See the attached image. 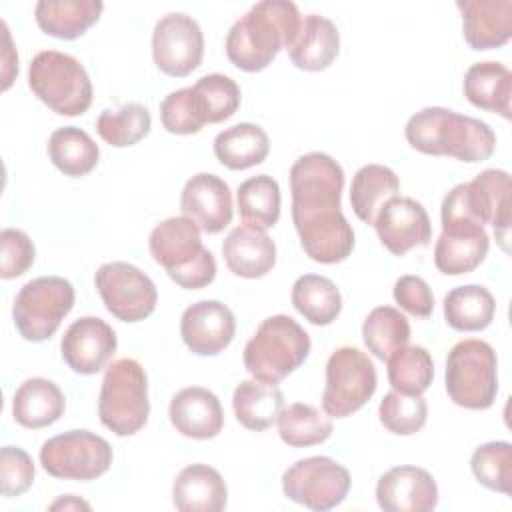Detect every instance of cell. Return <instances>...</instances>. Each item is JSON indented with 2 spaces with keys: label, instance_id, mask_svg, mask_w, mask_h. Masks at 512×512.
<instances>
[{
  "label": "cell",
  "instance_id": "3",
  "mask_svg": "<svg viewBox=\"0 0 512 512\" xmlns=\"http://www.w3.org/2000/svg\"><path fill=\"white\" fill-rule=\"evenodd\" d=\"M404 136L422 154L452 156L462 162L488 160L496 148V134L486 122L442 106H428L412 114Z\"/></svg>",
  "mask_w": 512,
  "mask_h": 512
},
{
  "label": "cell",
  "instance_id": "18",
  "mask_svg": "<svg viewBox=\"0 0 512 512\" xmlns=\"http://www.w3.org/2000/svg\"><path fill=\"white\" fill-rule=\"evenodd\" d=\"M236 318L220 300H198L180 318V336L198 356H216L232 342Z\"/></svg>",
  "mask_w": 512,
  "mask_h": 512
},
{
  "label": "cell",
  "instance_id": "6",
  "mask_svg": "<svg viewBox=\"0 0 512 512\" xmlns=\"http://www.w3.org/2000/svg\"><path fill=\"white\" fill-rule=\"evenodd\" d=\"M148 414V378L140 362L134 358L112 362L106 368L100 386V422L116 436H132L146 426Z\"/></svg>",
  "mask_w": 512,
  "mask_h": 512
},
{
  "label": "cell",
  "instance_id": "11",
  "mask_svg": "<svg viewBox=\"0 0 512 512\" xmlns=\"http://www.w3.org/2000/svg\"><path fill=\"white\" fill-rule=\"evenodd\" d=\"M40 464L54 478L86 482L108 472L112 446L90 430H68L42 444Z\"/></svg>",
  "mask_w": 512,
  "mask_h": 512
},
{
  "label": "cell",
  "instance_id": "23",
  "mask_svg": "<svg viewBox=\"0 0 512 512\" xmlns=\"http://www.w3.org/2000/svg\"><path fill=\"white\" fill-rule=\"evenodd\" d=\"M222 256L228 270L240 278H262L276 264V244L266 230L240 224L222 242Z\"/></svg>",
  "mask_w": 512,
  "mask_h": 512
},
{
  "label": "cell",
  "instance_id": "29",
  "mask_svg": "<svg viewBox=\"0 0 512 512\" xmlns=\"http://www.w3.org/2000/svg\"><path fill=\"white\" fill-rule=\"evenodd\" d=\"M102 10L100 0H40L34 16L42 32L60 40H74L98 22Z\"/></svg>",
  "mask_w": 512,
  "mask_h": 512
},
{
  "label": "cell",
  "instance_id": "4",
  "mask_svg": "<svg viewBox=\"0 0 512 512\" xmlns=\"http://www.w3.org/2000/svg\"><path fill=\"white\" fill-rule=\"evenodd\" d=\"M148 248L154 262L186 290L204 288L216 278V260L202 246L200 228L188 216H172L156 224Z\"/></svg>",
  "mask_w": 512,
  "mask_h": 512
},
{
  "label": "cell",
  "instance_id": "24",
  "mask_svg": "<svg viewBox=\"0 0 512 512\" xmlns=\"http://www.w3.org/2000/svg\"><path fill=\"white\" fill-rule=\"evenodd\" d=\"M172 504L180 512H220L228 504L226 482L216 468L190 464L172 484Z\"/></svg>",
  "mask_w": 512,
  "mask_h": 512
},
{
  "label": "cell",
  "instance_id": "14",
  "mask_svg": "<svg viewBox=\"0 0 512 512\" xmlns=\"http://www.w3.org/2000/svg\"><path fill=\"white\" fill-rule=\"evenodd\" d=\"M204 56V34L198 22L184 12L162 16L152 32L154 64L168 76L184 78Z\"/></svg>",
  "mask_w": 512,
  "mask_h": 512
},
{
  "label": "cell",
  "instance_id": "12",
  "mask_svg": "<svg viewBox=\"0 0 512 512\" xmlns=\"http://www.w3.org/2000/svg\"><path fill=\"white\" fill-rule=\"evenodd\" d=\"M350 484V472L328 456L302 458L282 474L284 496L320 512L342 504L348 496Z\"/></svg>",
  "mask_w": 512,
  "mask_h": 512
},
{
  "label": "cell",
  "instance_id": "25",
  "mask_svg": "<svg viewBox=\"0 0 512 512\" xmlns=\"http://www.w3.org/2000/svg\"><path fill=\"white\" fill-rule=\"evenodd\" d=\"M340 50V32L332 20L320 14H308L302 18L300 32L288 56L292 64L300 70L320 72L326 70L338 56Z\"/></svg>",
  "mask_w": 512,
  "mask_h": 512
},
{
  "label": "cell",
  "instance_id": "37",
  "mask_svg": "<svg viewBox=\"0 0 512 512\" xmlns=\"http://www.w3.org/2000/svg\"><path fill=\"white\" fill-rule=\"evenodd\" d=\"M278 434L292 448H306L326 442L332 436V420L318 408L294 402L278 414Z\"/></svg>",
  "mask_w": 512,
  "mask_h": 512
},
{
  "label": "cell",
  "instance_id": "27",
  "mask_svg": "<svg viewBox=\"0 0 512 512\" xmlns=\"http://www.w3.org/2000/svg\"><path fill=\"white\" fill-rule=\"evenodd\" d=\"M490 248V238L482 226L442 230L434 246V264L446 276H460L476 270Z\"/></svg>",
  "mask_w": 512,
  "mask_h": 512
},
{
  "label": "cell",
  "instance_id": "26",
  "mask_svg": "<svg viewBox=\"0 0 512 512\" xmlns=\"http://www.w3.org/2000/svg\"><path fill=\"white\" fill-rule=\"evenodd\" d=\"M66 408V398L56 382L48 378L24 380L12 398V416L24 428H46L60 420Z\"/></svg>",
  "mask_w": 512,
  "mask_h": 512
},
{
  "label": "cell",
  "instance_id": "8",
  "mask_svg": "<svg viewBox=\"0 0 512 512\" xmlns=\"http://www.w3.org/2000/svg\"><path fill=\"white\" fill-rule=\"evenodd\" d=\"M446 392L456 406L486 410L498 394V360L494 348L476 338L460 340L446 358Z\"/></svg>",
  "mask_w": 512,
  "mask_h": 512
},
{
  "label": "cell",
  "instance_id": "42",
  "mask_svg": "<svg viewBox=\"0 0 512 512\" xmlns=\"http://www.w3.org/2000/svg\"><path fill=\"white\" fill-rule=\"evenodd\" d=\"M470 468L476 480L488 490L512 492V444L494 440L480 444L470 458Z\"/></svg>",
  "mask_w": 512,
  "mask_h": 512
},
{
  "label": "cell",
  "instance_id": "9",
  "mask_svg": "<svg viewBox=\"0 0 512 512\" xmlns=\"http://www.w3.org/2000/svg\"><path fill=\"white\" fill-rule=\"evenodd\" d=\"M74 286L62 276H40L26 282L12 304L14 326L24 340L50 338L74 306Z\"/></svg>",
  "mask_w": 512,
  "mask_h": 512
},
{
  "label": "cell",
  "instance_id": "35",
  "mask_svg": "<svg viewBox=\"0 0 512 512\" xmlns=\"http://www.w3.org/2000/svg\"><path fill=\"white\" fill-rule=\"evenodd\" d=\"M48 156L60 172L78 178L96 168L100 148L82 128L62 126L48 138Z\"/></svg>",
  "mask_w": 512,
  "mask_h": 512
},
{
  "label": "cell",
  "instance_id": "10",
  "mask_svg": "<svg viewBox=\"0 0 512 512\" xmlns=\"http://www.w3.org/2000/svg\"><path fill=\"white\" fill-rule=\"evenodd\" d=\"M376 386L378 376L368 354L354 346H340L326 362L322 408L330 418H346L372 398Z\"/></svg>",
  "mask_w": 512,
  "mask_h": 512
},
{
  "label": "cell",
  "instance_id": "5",
  "mask_svg": "<svg viewBox=\"0 0 512 512\" xmlns=\"http://www.w3.org/2000/svg\"><path fill=\"white\" fill-rule=\"evenodd\" d=\"M308 352V332L294 318L274 314L264 318L246 342L244 366L252 378L278 384L304 364Z\"/></svg>",
  "mask_w": 512,
  "mask_h": 512
},
{
  "label": "cell",
  "instance_id": "36",
  "mask_svg": "<svg viewBox=\"0 0 512 512\" xmlns=\"http://www.w3.org/2000/svg\"><path fill=\"white\" fill-rule=\"evenodd\" d=\"M280 186L268 174L246 178L236 190V204L244 224L272 228L280 218Z\"/></svg>",
  "mask_w": 512,
  "mask_h": 512
},
{
  "label": "cell",
  "instance_id": "7",
  "mask_svg": "<svg viewBox=\"0 0 512 512\" xmlns=\"http://www.w3.org/2000/svg\"><path fill=\"white\" fill-rule=\"evenodd\" d=\"M28 86L62 116H80L92 104V82L86 68L74 56L58 50H42L32 58Z\"/></svg>",
  "mask_w": 512,
  "mask_h": 512
},
{
  "label": "cell",
  "instance_id": "28",
  "mask_svg": "<svg viewBox=\"0 0 512 512\" xmlns=\"http://www.w3.org/2000/svg\"><path fill=\"white\" fill-rule=\"evenodd\" d=\"M464 96L480 110L500 114L510 120L512 74L500 62H474L464 74Z\"/></svg>",
  "mask_w": 512,
  "mask_h": 512
},
{
  "label": "cell",
  "instance_id": "48",
  "mask_svg": "<svg viewBox=\"0 0 512 512\" xmlns=\"http://www.w3.org/2000/svg\"><path fill=\"white\" fill-rule=\"evenodd\" d=\"M52 510H56V508H90V504H86L84 500H78V498H74L72 494H68V496H64V498H60V500H56V502H52V506H50Z\"/></svg>",
  "mask_w": 512,
  "mask_h": 512
},
{
  "label": "cell",
  "instance_id": "44",
  "mask_svg": "<svg viewBox=\"0 0 512 512\" xmlns=\"http://www.w3.org/2000/svg\"><path fill=\"white\" fill-rule=\"evenodd\" d=\"M160 120L170 134H196L204 128L192 86L174 90L160 102Z\"/></svg>",
  "mask_w": 512,
  "mask_h": 512
},
{
  "label": "cell",
  "instance_id": "31",
  "mask_svg": "<svg viewBox=\"0 0 512 512\" xmlns=\"http://www.w3.org/2000/svg\"><path fill=\"white\" fill-rule=\"evenodd\" d=\"M236 420L248 430H266L284 408V394L276 384L262 380H242L232 394Z\"/></svg>",
  "mask_w": 512,
  "mask_h": 512
},
{
  "label": "cell",
  "instance_id": "41",
  "mask_svg": "<svg viewBox=\"0 0 512 512\" xmlns=\"http://www.w3.org/2000/svg\"><path fill=\"white\" fill-rule=\"evenodd\" d=\"M198 110L206 124L228 120L240 106V88L226 74H206L192 86Z\"/></svg>",
  "mask_w": 512,
  "mask_h": 512
},
{
  "label": "cell",
  "instance_id": "2",
  "mask_svg": "<svg viewBox=\"0 0 512 512\" xmlns=\"http://www.w3.org/2000/svg\"><path fill=\"white\" fill-rule=\"evenodd\" d=\"M302 26V14L290 0L256 2L226 36L228 60L244 72L264 70L282 48H290Z\"/></svg>",
  "mask_w": 512,
  "mask_h": 512
},
{
  "label": "cell",
  "instance_id": "22",
  "mask_svg": "<svg viewBox=\"0 0 512 512\" xmlns=\"http://www.w3.org/2000/svg\"><path fill=\"white\" fill-rule=\"evenodd\" d=\"M464 40L474 50L504 46L512 36V0H458Z\"/></svg>",
  "mask_w": 512,
  "mask_h": 512
},
{
  "label": "cell",
  "instance_id": "13",
  "mask_svg": "<svg viewBox=\"0 0 512 512\" xmlns=\"http://www.w3.org/2000/svg\"><path fill=\"white\" fill-rule=\"evenodd\" d=\"M94 284L106 310L122 322H140L156 308V286L134 264L106 262L96 270Z\"/></svg>",
  "mask_w": 512,
  "mask_h": 512
},
{
  "label": "cell",
  "instance_id": "47",
  "mask_svg": "<svg viewBox=\"0 0 512 512\" xmlns=\"http://www.w3.org/2000/svg\"><path fill=\"white\" fill-rule=\"evenodd\" d=\"M394 300L396 304L416 316V318H428L434 310V294L424 278L414 274H404L394 282Z\"/></svg>",
  "mask_w": 512,
  "mask_h": 512
},
{
  "label": "cell",
  "instance_id": "34",
  "mask_svg": "<svg viewBox=\"0 0 512 512\" xmlns=\"http://www.w3.org/2000/svg\"><path fill=\"white\" fill-rule=\"evenodd\" d=\"M292 306L314 326L332 324L342 310V294L336 284L320 274H304L292 284Z\"/></svg>",
  "mask_w": 512,
  "mask_h": 512
},
{
  "label": "cell",
  "instance_id": "39",
  "mask_svg": "<svg viewBox=\"0 0 512 512\" xmlns=\"http://www.w3.org/2000/svg\"><path fill=\"white\" fill-rule=\"evenodd\" d=\"M362 340L370 354H374L378 360H388L394 350L408 344L410 324L398 308L376 306L364 318Z\"/></svg>",
  "mask_w": 512,
  "mask_h": 512
},
{
  "label": "cell",
  "instance_id": "45",
  "mask_svg": "<svg viewBox=\"0 0 512 512\" xmlns=\"http://www.w3.org/2000/svg\"><path fill=\"white\" fill-rule=\"evenodd\" d=\"M34 482V462L28 452L18 446L0 450V490L6 498L24 494Z\"/></svg>",
  "mask_w": 512,
  "mask_h": 512
},
{
  "label": "cell",
  "instance_id": "20",
  "mask_svg": "<svg viewBox=\"0 0 512 512\" xmlns=\"http://www.w3.org/2000/svg\"><path fill=\"white\" fill-rule=\"evenodd\" d=\"M232 208V190L220 176L200 172L186 180L180 194V210L202 232H222L232 220Z\"/></svg>",
  "mask_w": 512,
  "mask_h": 512
},
{
  "label": "cell",
  "instance_id": "21",
  "mask_svg": "<svg viewBox=\"0 0 512 512\" xmlns=\"http://www.w3.org/2000/svg\"><path fill=\"white\" fill-rule=\"evenodd\" d=\"M168 416L176 432L194 440L216 438L224 426V412L218 396L202 386L178 390L170 400Z\"/></svg>",
  "mask_w": 512,
  "mask_h": 512
},
{
  "label": "cell",
  "instance_id": "33",
  "mask_svg": "<svg viewBox=\"0 0 512 512\" xmlns=\"http://www.w3.org/2000/svg\"><path fill=\"white\" fill-rule=\"evenodd\" d=\"M496 312L492 292L480 284L452 288L444 298V320L452 330L478 332L490 326Z\"/></svg>",
  "mask_w": 512,
  "mask_h": 512
},
{
  "label": "cell",
  "instance_id": "43",
  "mask_svg": "<svg viewBox=\"0 0 512 512\" xmlns=\"http://www.w3.org/2000/svg\"><path fill=\"white\" fill-rule=\"evenodd\" d=\"M380 424L396 436H412L424 428L428 420V404L420 396L388 392L378 406Z\"/></svg>",
  "mask_w": 512,
  "mask_h": 512
},
{
  "label": "cell",
  "instance_id": "1",
  "mask_svg": "<svg viewBox=\"0 0 512 512\" xmlns=\"http://www.w3.org/2000/svg\"><path fill=\"white\" fill-rule=\"evenodd\" d=\"M342 188L344 170L324 152H308L290 168L294 228L314 262H342L354 248V230L340 210Z\"/></svg>",
  "mask_w": 512,
  "mask_h": 512
},
{
  "label": "cell",
  "instance_id": "19",
  "mask_svg": "<svg viewBox=\"0 0 512 512\" xmlns=\"http://www.w3.org/2000/svg\"><path fill=\"white\" fill-rule=\"evenodd\" d=\"M376 502L384 512H430L438 504V486L420 466H394L378 478Z\"/></svg>",
  "mask_w": 512,
  "mask_h": 512
},
{
  "label": "cell",
  "instance_id": "40",
  "mask_svg": "<svg viewBox=\"0 0 512 512\" xmlns=\"http://www.w3.org/2000/svg\"><path fill=\"white\" fill-rule=\"evenodd\" d=\"M152 126V116L148 108L140 102H128L118 110H102L96 120V130L100 138L116 148L134 146L140 142Z\"/></svg>",
  "mask_w": 512,
  "mask_h": 512
},
{
  "label": "cell",
  "instance_id": "32",
  "mask_svg": "<svg viewBox=\"0 0 512 512\" xmlns=\"http://www.w3.org/2000/svg\"><path fill=\"white\" fill-rule=\"evenodd\" d=\"M400 180L396 172L384 164L362 166L350 184V204L354 214L366 222L374 224L380 208L394 196H398Z\"/></svg>",
  "mask_w": 512,
  "mask_h": 512
},
{
  "label": "cell",
  "instance_id": "46",
  "mask_svg": "<svg viewBox=\"0 0 512 512\" xmlns=\"http://www.w3.org/2000/svg\"><path fill=\"white\" fill-rule=\"evenodd\" d=\"M0 276L4 280L22 276L36 256V248L30 236L18 228H4L0 232Z\"/></svg>",
  "mask_w": 512,
  "mask_h": 512
},
{
  "label": "cell",
  "instance_id": "15",
  "mask_svg": "<svg viewBox=\"0 0 512 512\" xmlns=\"http://www.w3.org/2000/svg\"><path fill=\"white\" fill-rule=\"evenodd\" d=\"M464 202L470 216L480 224H492L496 240L508 252V236L512 222L510 174L506 170L488 168L474 180L462 182Z\"/></svg>",
  "mask_w": 512,
  "mask_h": 512
},
{
  "label": "cell",
  "instance_id": "38",
  "mask_svg": "<svg viewBox=\"0 0 512 512\" xmlns=\"http://www.w3.org/2000/svg\"><path fill=\"white\" fill-rule=\"evenodd\" d=\"M390 386L400 394L420 396L424 394L434 378V362L424 346L412 344L394 350L388 360Z\"/></svg>",
  "mask_w": 512,
  "mask_h": 512
},
{
  "label": "cell",
  "instance_id": "17",
  "mask_svg": "<svg viewBox=\"0 0 512 512\" xmlns=\"http://www.w3.org/2000/svg\"><path fill=\"white\" fill-rule=\"evenodd\" d=\"M372 226L380 242L396 256H404L414 246H428L432 238L426 208L408 196L390 198L380 208Z\"/></svg>",
  "mask_w": 512,
  "mask_h": 512
},
{
  "label": "cell",
  "instance_id": "30",
  "mask_svg": "<svg viewBox=\"0 0 512 512\" xmlns=\"http://www.w3.org/2000/svg\"><path fill=\"white\" fill-rule=\"evenodd\" d=\"M270 140L262 126L252 122L234 124L214 138V154L218 162L230 170H246L262 164L268 156Z\"/></svg>",
  "mask_w": 512,
  "mask_h": 512
},
{
  "label": "cell",
  "instance_id": "16",
  "mask_svg": "<svg viewBox=\"0 0 512 512\" xmlns=\"http://www.w3.org/2000/svg\"><path fill=\"white\" fill-rule=\"evenodd\" d=\"M116 346V332L98 316L74 320L60 340L62 360L70 370L86 376L100 372L116 352Z\"/></svg>",
  "mask_w": 512,
  "mask_h": 512
}]
</instances>
